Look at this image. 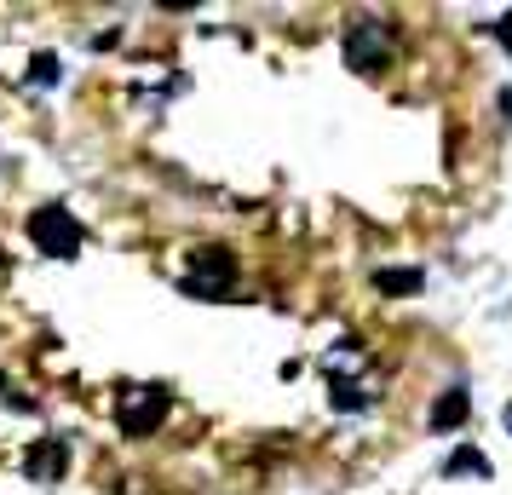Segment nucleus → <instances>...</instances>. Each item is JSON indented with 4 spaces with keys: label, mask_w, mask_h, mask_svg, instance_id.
Instances as JSON below:
<instances>
[{
    "label": "nucleus",
    "mask_w": 512,
    "mask_h": 495,
    "mask_svg": "<svg viewBox=\"0 0 512 495\" xmlns=\"http://www.w3.org/2000/svg\"><path fill=\"white\" fill-rule=\"evenodd\" d=\"M167 409H173V392H167V386H121L116 392L121 438H150V432L167 421Z\"/></svg>",
    "instance_id": "nucleus-1"
},
{
    "label": "nucleus",
    "mask_w": 512,
    "mask_h": 495,
    "mask_svg": "<svg viewBox=\"0 0 512 495\" xmlns=\"http://www.w3.org/2000/svg\"><path fill=\"white\" fill-rule=\"evenodd\" d=\"M29 242L47 254V260H75L81 254V219L70 208H35L29 213Z\"/></svg>",
    "instance_id": "nucleus-2"
},
{
    "label": "nucleus",
    "mask_w": 512,
    "mask_h": 495,
    "mask_svg": "<svg viewBox=\"0 0 512 495\" xmlns=\"http://www.w3.org/2000/svg\"><path fill=\"white\" fill-rule=\"evenodd\" d=\"M236 283V260L231 248H190L185 260V294H196V300H225Z\"/></svg>",
    "instance_id": "nucleus-3"
},
{
    "label": "nucleus",
    "mask_w": 512,
    "mask_h": 495,
    "mask_svg": "<svg viewBox=\"0 0 512 495\" xmlns=\"http://www.w3.org/2000/svg\"><path fill=\"white\" fill-rule=\"evenodd\" d=\"M386 52H392L386 47V29L374 24V18H357V24L346 29V64L357 75H374L380 64H386Z\"/></svg>",
    "instance_id": "nucleus-4"
},
{
    "label": "nucleus",
    "mask_w": 512,
    "mask_h": 495,
    "mask_svg": "<svg viewBox=\"0 0 512 495\" xmlns=\"http://www.w3.org/2000/svg\"><path fill=\"white\" fill-rule=\"evenodd\" d=\"M24 472H29V484H58V478L70 472V444H64V438H41V444L24 455Z\"/></svg>",
    "instance_id": "nucleus-5"
},
{
    "label": "nucleus",
    "mask_w": 512,
    "mask_h": 495,
    "mask_svg": "<svg viewBox=\"0 0 512 495\" xmlns=\"http://www.w3.org/2000/svg\"><path fill=\"white\" fill-rule=\"evenodd\" d=\"M466 415H472V392H443V398L432 403V432H455Z\"/></svg>",
    "instance_id": "nucleus-6"
},
{
    "label": "nucleus",
    "mask_w": 512,
    "mask_h": 495,
    "mask_svg": "<svg viewBox=\"0 0 512 495\" xmlns=\"http://www.w3.org/2000/svg\"><path fill=\"white\" fill-rule=\"evenodd\" d=\"M461 472H478V478H489V455H484V449H472V444H461L449 461H443V478H461Z\"/></svg>",
    "instance_id": "nucleus-7"
},
{
    "label": "nucleus",
    "mask_w": 512,
    "mask_h": 495,
    "mask_svg": "<svg viewBox=\"0 0 512 495\" xmlns=\"http://www.w3.org/2000/svg\"><path fill=\"white\" fill-rule=\"evenodd\" d=\"M374 288L380 294H420L426 288V271H374Z\"/></svg>",
    "instance_id": "nucleus-8"
},
{
    "label": "nucleus",
    "mask_w": 512,
    "mask_h": 495,
    "mask_svg": "<svg viewBox=\"0 0 512 495\" xmlns=\"http://www.w3.org/2000/svg\"><path fill=\"white\" fill-rule=\"evenodd\" d=\"M328 403H334V409H369L363 386H357L351 375H328Z\"/></svg>",
    "instance_id": "nucleus-9"
},
{
    "label": "nucleus",
    "mask_w": 512,
    "mask_h": 495,
    "mask_svg": "<svg viewBox=\"0 0 512 495\" xmlns=\"http://www.w3.org/2000/svg\"><path fill=\"white\" fill-rule=\"evenodd\" d=\"M29 81H35V87H58V81H64V64H58L52 52H35V64H29Z\"/></svg>",
    "instance_id": "nucleus-10"
},
{
    "label": "nucleus",
    "mask_w": 512,
    "mask_h": 495,
    "mask_svg": "<svg viewBox=\"0 0 512 495\" xmlns=\"http://www.w3.org/2000/svg\"><path fill=\"white\" fill-rule=\"evenodd\" d=\"M495 35H501V47L512 52V12H507V18H501V24H495Z\"/></svg>",
    "instance_id": "nucleus-11"
},
{
    "label": "nucleus",
    "mask_w": 512,
    "mask_h": 495,
    "mask_svg": "<svg viewBox=\"0 0 512 495\" xmlns=\"http://www.w3.org/2000/svg\"><path fill=\"white\" fill-rule=\"evenodd\" d=\"M501 421H507V432H512V403H507V409H501Z\"/></svg>",
    "instance_id": "nucleus-12"
}]
</instances>
